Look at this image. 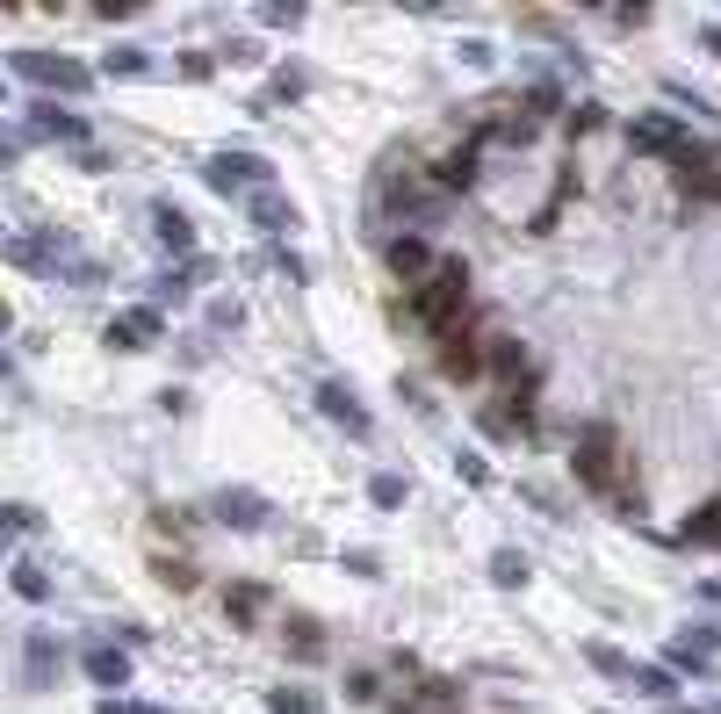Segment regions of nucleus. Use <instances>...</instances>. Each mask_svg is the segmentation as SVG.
Wrapping results in <instances>:
<instances>
[{
	"label": "nucleus",
	"mask_w": 721,
	"mask_h": 714,
	"mask_svg": "<svg viewBox=\"0 0 721 714\" xmlns=\"http://www.w3.org/2000/svg\"><path fill=\"white\" fill-rule=\"evenodd\" d=\"M412 311L426 318L433 332H447L455 318H469V267L462 261H433L426 281L412 289Z\"/></svg>",
	"instance_id": "obj_1"
},
{
	"label": "nucleus",
	"mask_w": 721,
	"mask_h": 714,
	"mask_svg": "<svg viewBox=\"0 0 721 714\" xmlns=\"http://www.w3.org/2000/svg\"><path fill=\"white\" fill-rule=\"evenodd\" d=\"M577 476L592 491H620V434L614 426H592V434L577 440Z\"/></svg>",
	"instance_id": "obj_2"
},
{
	"label": "nucleus",
	"mask_w": 721,
	"mask_h": 714,
	"mask_svg": "<svg viewBox=\"0 0 721 714\" xmlns=\"http://www.w3.org/2000/svg\"><path fill=\"white\" fill-rule=\"evenodd\" d=\"M440 368H447V376H462V383L483 368V332L469 325V318H455V325L440 332Z\"/></svg>",
	"instance_id": "obj_3"
},
{
	"label": "nucleus",
	"mask_w": 721,
	"mask_h": 714,
	"mask_svg": "<svg viewBox=\"0 0 721 714\" xmlns=\"http://www.w3.org/2000/svg\"><path fill=\"white\" fill-rule=\"evenodd\" d=\"M15 72H30V80H44V88H87V72L66 66V58H44V51H22Z\"/></svg>",
	"instance_id": "obj_4"
},
{
	"label": "nucleus",
	"mask_w": 721,
	"mask_h": 714,
	"mask_svg": "<svg viewBox=\"0 0 721 714\" xmlns=\"http://www.w3.org/2000/svg\"><path fill=\"white\" fill-rule=\"evenodd\" d=\"M87 679H94V686H123V679H130V664H123L116 649H87Z\"/></svg>",
	"instance_id": "obj_5"
},
{
	"label": "nucleus",
	"mask_w": 721,
	"mask_h": 714,
	"mask_svg": "<svg viewBox=\"0 0 721 714\" xmlns=\"http://www.w3.org/2000/svg\"><path fill=\"white\" fill-rule=\"evenodd\" d=\"M390 267H397V275H412V281H426L433 261H426V245H419V239H397L390 245Z\"/></svg>",
	"instance_id": "obj_6"
},
{
	"label": "nucleus",
	"mask_w": 721,
	"mask_h": 714,
	"mask_svg": "<svg viewBox=\"0 0 721 714\" xmlns=\"http://www.w3.org/2000/svg\"><path fill=\"white\" fill-rule=\"evenodd\" d=\"M260 607H267V592H260V585H231V592H224V613H231V621H239V627L253 621Z\"/></svg>",
	"instance_id": "obj_7"
},
{
	"label": "nucleus",
	"mask_w": 721,
	"mask_h": 714,
	"mask_svg": "<svg viewBox=\"0 0 721 714\" xmlns=\"http://www.w3.org/2000/svg\"><path fill=\"white\" fill-rule=\"evenodd\" d=\"M152 332H159V311H130V318L116 325V339H123V347H145Z\"/></svg>",
	"instance_id": "obj_8"
},
{
	"label": "nucleus",
	"mask_w": 721,
	"mask_h": 714,
	"mask_svg": "<svg viewBox=\"0 0 721 714\" xmlns=\"http://www.w3.org/2000/svg\"><path fill=\"white\" fill-rule=\"evenodd\" d=\"M159 585H173V592H188V585H195V563H181V556H159Z\"/></svg>",
	"instance_id": "obj_9"
},
{
	"label": "nucleus",
	"mask_w": 721,
	"mask_h": 714,
	"mask_svg": "<svg viewBox=\"0 0 721 714\" xmlns=\"http://www.w3.org/2000/svg\"><path fill=\"white\" fill-rule=\"evenodd\" d=\"M289 649H296V657H318V649H325V635H318L310 621H296V627H289Z\"/></svg>",
	"instance_id": "obj_10"
},
{
	"label": "nucleus",
	"mask_w": 721,
	"mask_h": 714,
	"mask_svg": "<svg viewBox=\"0 0 721 714\" xmlns=\"http://www.w3.org/2000/svg\"><path fill=\"white\" fill-rule=\"evenodd\" d=\"M159 239H167V245H188V224H181V209H159Z\"/></svg>",
	"instance_id": "obj_11"
},
{
	"label": "nucleus",
	"mask_w": 721,
	"mask_h": 714,
	"mask_svg": "<svg viewBox=\"0 0 721 714\" xmlns=\"http://www.w3.org/2000/svg\"><path fill=\"white\" fill-rule=\"evenodd\" d=\"M686 534H700V541H721V506H714V513H700V520H693Z\"/></svg>",
	"instance_id": "obj_12"
},
{
	"label": "nucleus",
	"mask_w": 721,
	"mask_h": 714,
	"mask_svg": "<svg viewBox=\"0 0 721 714\" xmlns=\"http://www.w3.org/2000/svg\"><path fill=\"white\" fill-rule=\"evenodd\" d=\"M15 592L22 599H44V571H15Z\"/></svg>",
	"instance_id": "obj_13"
},
{
	"label": "nucleus",
	"mask_w": 721,
	"mask_h": 714,
	"mask_svg": "<svg viewBox=\"0 0 721 714\" xmlns=\"http://www.w3.org/2000/svg\"><path fill=\"white\" fill-rule=\"evenodd\" d=\"M275 714H310V693H275Z\"/></svg>",
	"instance_id": "obj_14"
},
{
	"label": "nucleus",
	"mask_w": 721,
	"mask_h": 714,
	"mask_svg": "<svg viewBox=\"0 0 721 714\" xmlns=\"http://www.w3.org/2000/svg\"><path fill=\"white\" fill-rule=\"evenodd\" d=\"M693 188H700L707 203H721V166H714V174H700V181H693Z\"/></svg>",
	"instance_id": "obj_15"
},
{
	"label": "nucleus",
	"mask_w": 721,
	"mask_h": 714,
	"mask_svg": "<svg viewBox=\"0 0 721 714\" xmlns=\"http://www.w3.org/2000/svg\"><path fill=\"white\" fill-rule=\"evenodd\" d=\"M0 332H8V303H0Z\"/></svg>",
	"instance_id": "obj_16"
}]
</instances>
